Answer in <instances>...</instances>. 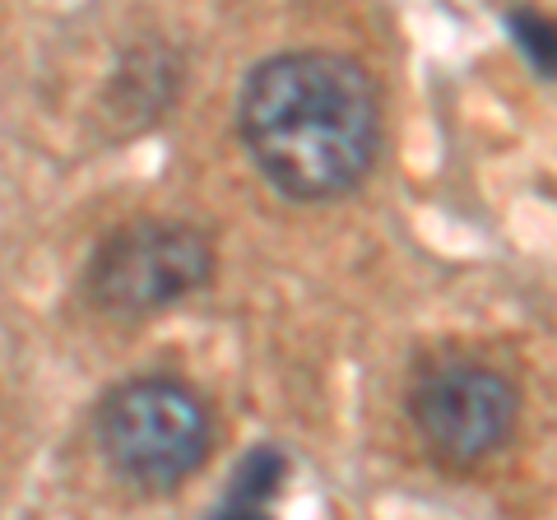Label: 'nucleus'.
<instances>
[{
	"mask_svg": "<svg viewBox=\"0 0 557 520\" xmlns=\"http://www.w3.org/2000/svg\"><path fill=\"white\" fill-rule=\"evenodd\" d=\"M94 437L116 479L145 493H168L205 465L214 428L209 405L186 381L139 376L102 395Z\"/></svg>",
	"mask_w": 557,
	"mask_h": 520,
	"instance_id": "nucleus-2",
	"label": "nucleus"
},
{
	"mask_svg": "<svg viewBox=\"0 0 557 520\" xmlns=\"http://www.w3.org/2000/svg\"><path fill=\"white\" fill-rule=\"evenodd\" d=\"M507 24H511L516 47L530 57L534 71L557 79V24L548 20V14H539V10H511Z\"/></svg>",
	"mask_w": 557,
	"mask_h": 520,
	"instance_id": "nucleus-7",
	"label": "nucleus"
},
{
	"mask_svg": "<svg viewBox=\"0 0 557 520\" xmlns=\"http://www.w3.org/2000/svg\"><path fill=\"white\" fill-rule=\"evenodd\" d=\"M237 135L278 196L321 205L368 182L386 140L381 89L339 51H284L242 79Z\"/></svg>",
	"mask_w": 557,
	"mask_h": 520,
	"instance_id": "nucleus-1",
	"label": "nucleus"
},
{
	"mask_svg": "<svg viewBox=\"0 0 557 520\" xmlns=\"http://www.w3.org/2000/svg\"><path fill=\"white\" fill-rule=\"evenodd\" d=\"M177 84H182V65L172 61V51L149 42V47H135L121 71L108 84V116H116V131H145L153 126L177 98Z\"/></svg>",
	"mask_w": 557,
	"mask_h": 520,
	"instance_id": "nucleus-5",
	"label": "nucleus"
},
{
	"mask_svg": "<svg viewBox=\"0 0 557 520\" xmlns=\"http://www.w3.org/2000/svg\"><path fill=\"white\" fill-rule=\"evenodd\" d=\"M284 474H288V460L278 456L274 446L247 450V456L237 460V470H233L228 502H223V511H242V516L265 511L270 502L278 497V488H284Z\"/></svg>",
	"mask_w": 557,
	"mask_h": 520,
	"instance_id": "nucleus-6",
	"label": "nucleus"
},
{
	"mask_svg": "<svg viewBox=\"0 0 557 520\" xmlns=\"http://www.w3.org/2000/svg\"><path fill=\"white\" fill-rule=\"evenodd\" d=\"M214 280V242L177 219H135L98 242L84 270V293L121 321L177 307Z\"/></svg>",
	"mask_w": 557,
	"mask_h": 520,
	"instance_id": "nucleus-3",
	"label": "nucleus"
},
{
	"mask_svg": "<svg viewBox=\"0 0 557 520\" xmlns=\"http://www.w3.org/2000/svg\"><path fill=\"white\" fill-rule=\"evenodd\" d=\"M409 419L442 465L469 470V465L487 460L493 450L511 442L520 419V395L487 362L450 358L413 381Z\"/></svg>",
	"mask_w": 557,
	"mask_h": 520,
	"instance_id": "nucleus-4",
	"label": "nucleus"
}]
</instances>
